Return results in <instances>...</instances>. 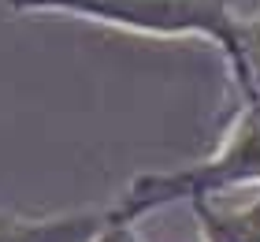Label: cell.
Here are the masks:
<instances>
[{
    "mask_svg": "<svg viewBox=\"0 0 260 242\" xmlns=\"http://www.w3.org/2000/svg\"><path fill=\"white\" fill-rule=\"evenodd\" d=\"M11 11H60L149 38H205L219 45L231 75L242 64V19L260 0H4Z\"/></svg>",
    "mask_w": 260,
    "mask_h": 242,
    "instance_id": "cell-1",
    "label": "cell"
},
{
    "mask_svg": "<svg viewBox=\"0 0 260 242\" xmlns=\"http://www.w3.org/2000/svg\"><path fill=\"white\" fill-rule=\"evenodd\" d=\"M249 183H260V108L242 101L238 116L231 119V127L223 130L219 145L208 156L186 168H171V172H141L108 205V212L119 224H138L141 216L156 212L164 205L201 201Z\"/></svg>",
    "mask_w": 260,
    "mask_h": 242,
    "instance_id": "cell-2",
    "label": "cell"
},
{
    "mask_svg": "<svg viewBox=\"0 0 260 242\" xmlns=\"http://www.w3.org/2000/svg\"><path fill=\"white\" fill-rule=\"evenodd\" d=\"M108 209H82L56 216L0 212V242H93L108 227Z\"/></svg>",
    "mask_w": 260,
    "mask_h": 242,
    "instance_id": "cell-3",
    "label": "cell"
},
{
    "mask_svg": "<svg viewBox=\"0 0 260 242\" xmlns=\"http://www.w3.org/2000/svg\"><path fill=\"white\" fill-rule=\"evenodd\" d=\"M201 242H260V194L249 205H216L212 198L190 201Z\"/></svg>",
    "mask_w": 260,
    "mask_h": 242,
    "instance_id": "cell-4",
    "label": "cell"
},
{
    "mask_svg": "<svg viewBox=\"0 0 260 242\" xmlns=\"http://www.w3.org/2000/svg\"><path fill=\"white\" fill-rule=\"evenodd\" d=\"M238 41H242V64L234 71V82H238L245 104L260 108V4L242 19Z\"/></svg>",
    "mask_w": 260,
    "mask_h": 242,
    "instance_id": "cell-5",
    "label": "cell"
}]
</instances>
